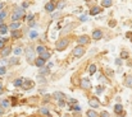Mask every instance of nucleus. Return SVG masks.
Instances as JSON below:
<instances>
[{"label":"nucleus","mask_w":132,"mask_h":117,"mask_svg":"<svg viewBox=\"0 0 132 117\" xmlns=\"http://www.w3.org/2000/svg\"><path fill=\"white\" fill-rule=\"evenodd\" d=\"M18 61H19L18 57H12V59L9 60V64H10V65H15V64H18Z\"/></svg>","instance_id":"30"},{"label":"nucleus","mask_w":132,"mask_h":117,"mask_svg":"<svg viewBox=\"0 0 132 117\" xmlns=\"http://www.w3.org/2000/svg\"><path fill=\"white\" fill-rule=\"evenodd\" d=\"M5 18H6V12L5 10L0 12V19H5Z\"/></svg>","instance_id":"36"},{"label":"nucleus","mask_w":132,"mask_h":117,"mask_svg":"<svg viewBox=\"0 0 132 117\" xmlns=\"http://www.w3.org/2000/svg\"><path fill=\"white\" fill-rule=\"evenodd\" d=\"M1 92H3V84L0 83V93H1Z\"/></svg>","instance_id":"49"},{"label":"nucleus","mask_w":132,"mask_h":117,"mask_svg":"<svg viewBox=\"0 0 132 117\" xmlns=\"http://www.w3.org/2000/svg\"><path fill=\"white\" fill-rule=\"evenodd\" d=\"M22 52H23V48H22L21 46H18V47H15V48L13 50V54H14L15 56H19Z\"/></svg>","instance_id":"18"},{"label":"nucleus","mask_w":132,"mask_h":117,"mask_svg":"<svg viewBox=\"0 0 132 117\" xmlns=\"http://www.w3.org/2000/svg\"><path fill=\"white\" fill-rule=\"evenodd\" d=\"M5 64H6V60H5V59H1V60H0V68H4Z\"/></svg>","instance_id":"38"},{"label":"nucleus","mask_w":132,"mask_h":117,"mask_svg":"<svg viewBox=\"0 0 132 117\" xmlns=\"http://www.w3.org/2000/svg\"><path fill=\"white\" fill-rule=\"evenodd\" d=\"M59 106H60V107L65 106V101H60V102H59Z\"/></svg>","instance_id":"44"},{"label":"nucleus","mask_w":132,"mask_h":117,"mask_svg":"<svg viewBox=\"0 0 132 117\" xmlns=\"http://www.w3.org/2000/svg\"><path fill=\"white\" fill-rule=\"evenodd\" d=\"M65 5H67L65 1H58V3H56V8H59V9H63Z\"/></svg>","instance_id":"29"},{"label":"nucleus","mask_w":132,"mask_h":117,"mask_svg":"<svg viewBox=\"0 0 132 117\" xmlns=\"http://www.w3.org/2000/svg\"><path fill=\"white\" fill-rule=\"evenodd\" d=\"M22 8H23V9H26V8H28V3H27V1H24V3H22Z\"/></svg>","instance_id":"40"},{"label":"nucleus","mask_w":132,"mask_h":117,"mask_svg":"<svg viewBox=\"0 0 132 117\" xmlns=\"http://www.w3.org/2000/svg\"><path fill=\"white\" fill-rule=\"evenodd\" d=\"M28 36H30V38L35 39V38H37L39 33H37V31H35V29H31V31H30V33H28Z\"/></svg>","instance_id":"20"},{"label":"nucleus","mask_w":132,"mask_h":117,"mask_svg":"<svg viewBox=\"0 0 132 117\" xmlns=\"http://www.w3.org/2000/svg\"><path fill=\"white\" fill-rule=\"evenodd\" d=\"M21 36H22V32H21L19 29L12 32V37H13V38H21Z\"/></svg>","instance_id":"22"},{"label":"nucleus","mask_w":132,"mask_h":117,"mask_svg":"<svg viewBox=\"0 0 132 117\" xmlns=\"http://www.w3.org/2000/svg\"><path fill=\"white\" fill-rule=\"evenodd\" d=\"M36 52H39L40 55H43V54L46 52V47L41 46V45H40V46H37V47H36Z\"/></svg>","instance_id":"23"},{"label":"nucleus","mask_w":132,"mask_h":117,"mask_svg":"<svg viewBox=\"0 0 132 117\" xmlns=\"http://www.w3.org/2000/svg\"><path fill=\"white\" fill-rule=\"evenodd\" d=\"M88 104H90L91 108H99V107H100V102H99V99H96V98H91V99L88 101Z\"/></svg>","instance_id":"9"},{"label":"nucleus","mask_w":132,"mask_h":117,"mask_svg":"<svg viewBox=\"0 0 132 117\" xmlns=\"http://www.w3.org/2000/svg\"><path fill=\"white\" fill-rule=\"evenodd\" d=\"M96 70H97V66H96L95 64H91V65L88 66V73H90V74H95Z\"/></svg>","instance_id":"19"},{"label":"nucleus","mask_w":132,"mask_h":117,"mask_svg":"<svg viewBox=\"0 0 132 117\" xmlns=\"http://www.w3.org/2000/svg\"><path fill=\"white\" fill-rule=\"evenodd\" d=\"M45 61L44 59H41V57H37L36 60H35V65L37 66V68H45Z\"/></svg>","instance_id":"13"},{"label":"nucleus","mask_w":132,"mask_h":117,"mask_svg":"<svg viewBox=\"0 0 132 117\" xmlns=\"http://www.w3.org/2000/svg\"><path fill=\"white\" fill-rule=\"evenodd\" d=\"M87 117H99V115H97V112H96L95 110H88Z\"/></svg>","instance_id":"24"},{"label":"nucleus","mask_w":132,"mask_h":117,"mask_svg":"<svg viewBox=\"0 0 132 117\" xmlns=\"http://www.w3.org/2000/svg\"><path fill=\"white\" fill-rule=\"evenodd\" d=\"M4 26V19H0V27Z\"/></svg>","instance_id":"48"},{"label":"nucleus","mask_w":132,"mask_h":117,"mask_svg":"<svg viewBox=\"0 0 132 117\" xmlns=\"http://www.w3.org/2000/svg\"><path fill=\"white\" fill-rule=\"evenodd\" d=\"M128 56H130V55H128L127 51H122V52H121V57H122V59H128Z\"/></svg>","instance_id":"32"},{"label":"nucleus","mask_w":132,"mask_h":117,"mask_svg":"<svg viewBox=\"0 0 132 117\" xmlns=\"http://www.w3.org/2000/svg\"><path fill=\"white\" fill-rule=\"evenodd\" d=\"M35 54H36V50H35L32 46L26 47V50H24V55H26V59H27L28 62H35V60L37 59V57H35Z\"/></svg>","instance_id":"2"},{"label":"nucleus","mask_w":132,"mask_h":117,"mask_svg":"<svg viewBox=\"0 0 132 117\" xmlns=\"http://www.w3.org/2000/svg\"><path fill=\"white\" fill-rule=\"evenodd\" d=\"M91 81H90V79L88 78H84L82 80H81V88L82 89H86V90H88V89H91Z\"/></svg>","instance_id":"6"},{"label":"nucleus","mask_w":132,"mask_h":117,"mask_svg":"<svg viewBox=\"0 0 132 117\" xmlns=\"http://www.w3.org/2000/svg\"><path fill=\"white\" fill-rule=\"evenodd\" d=\"M87 19H88V17L86 15V14H82V15L80 17V20H81V22H86Z\"/></svg>","instance_id":"35"},{"label":"nucleus","mask_w":132,"mask_h":117,"mask_svg":"<svg viewBox=\"0 0 132 117\" xmlns=\"http://www.w3.org/2000/svg\"><path fill=\"white\" fill-rule=\"evenodd\" d=\"M10 52H12V48H10V47H5V48L1 51V57H3V59H5Z\"/></svg>","instance_id":"16"},{"label":"nucleus","mask_w":132,"mask_h":117,"mask_svg":"<svg viewBox=\"0 0 132 117\" xmlns=\"http://www.w3.org/2000/svg\"><path fill=\"white\" fill-rule=\"evenodd\" d=\"M88 42H90V37H88L87 35H82V36H80V37L77 38V43H78V46L87 45Z\"/></svg>","instance_id":"5"},{"label":"nucleus","mask_w":132,"mask_h":117,"mask_svg":"<svg viewBox=\"0 0 132 117\" xmlns=\"http://www.w3.org/2000/svg\"><path fill=\"white\" fill-rule=\"evenodd\" d=\"M5 6V3H0V12H3V8Z\"/></svg>","instance_id":"46"},{"label":"nucleus","mask_w":132,"mask_h":117,"mask_svg":"<svg viewBox=\"0 0 132 117\" xmlns=\"http://www.w3.org/2000/svg\"><path fill=\"white\" fill-rule=\"evenodd\" d=\"M40 112H41L43 115H49V110H47L46 107H43V108H40Z\"/></svg>","instance_id":"33"},{"label":"nucleus","mask_w":132,"mask_h":117,"mask_svg":"<svg viewBox=\"0 0 132 117\" xmlns=\"http://www.w3.org/2000/svg\"><path fill=\"white\" fill-rule=\"evenodd\" d=\"M34 85H35V83H34L32 80H28V79H27V80H24V81H23L22 88H24V89H30V88H32Z\"/></svg>","instance_id":"11"},{"label":"nucleus","mask_w":132,"mask_h":117,"mask_svg":"<svg viewBox=\"0 0 132 117\" xmlns=\"http://www.w3.org/2000/svg\"><path fill=\"white\" fill-rule=\"evenodd\" d=\"M101 12V8H99V6H92L91 9H90V14L91 15H96V14H99Z\"/></svg>","instance_id":"15"},{"label":"nucleus","mask_w":132,"mask_h":117,"mask_svg":"<svg viewBox=\"0 0 132 117\" xmlns=\"http://www.w3.org/2000/svg\"><path fill=\"white\" fill-rule=\"evenodd\" d=\"M53 97H54V99H56L58 102H60V101H65V94L62 93V92H54Z\"/></svg>","instance_id":"8"},{"label":"nucleus","mask_w":132,"mask_h":117,"mask_svg":"<svg viewBox=\"0 0 132 117\" xmlns=\"http://www.w3.org/2000/svg\"><path fill=\"white\" fill-rule=\"evenodd\" d=\"M40 57H41V59H44L45 61H46V60H49V59H50V54H49V52L46 51L45 54H43V55H40Z\"/></svg>","instance_id":"31"},{"label":"nucleus","mask_w":132,"mask_h":117,"mask_svg":"<svg viewBox=\"0 0 132 117\" xmlns=\"http://www.w3.org/2000/svg\"><path fill=\"white\" fill-rule=\"evenodd\" d=\"M26 17H27V19H28V20H31V22H32V19H34V15H32V14H28V15H26Z\"/></svg>","instance_id":"41"},{"label":"nucleus","mask_w":132,"mask_h":117,"mask_svg":"<svg viewBox=\"0 0 132 117\" xmlns=\"http://www.w3.org/2000/svg\"><path fill=\"white\" fill-rule=\"evenodd\" d=\"M23 81H24V80L22 78H18L13 81V84H14V87H22V85H23Z\"/></svg>","instance_id":"17"},{"label":"nucleus","mask_w":132,"mask_h":117,"mask_svg":"<svg viewBox=\"0 0 132 117\" xmlns=\"http://www.w3.org/2000/svg\"><path fill=\"white\" fill-rule=\"evenodd\" d=\"M114 112L117 113V115H125V112H123V106L121 104V103H117L116 106H114Z\"/></svg>","instance_id":"10"},{"label":"nucleus","mask_w":132,"mask_h":117,"mask_svg":"<svg viewBox=\"0 0 132 117\" xmlns=\"http://www.w3.org/2000/svg\"><path fill=\"white\" fill-rule=\"evenodd\" d=\"M116 64H117V65H121V64H122V60H121V59H117V60H116Z\"/></svg>","instance_id":"43"},{"label":"nucleus","mask_w":132,"mask_h":117,"mask_svg":"<svg viewBox=\"0 0 132 117\" xmlns=\"http://www.w3.org/2000/svg\"><path fill=\"white\" fill-rule=\"evenodd\" d=\"M101 37H103V32H101L100 29H94V32H92V38L100 39Z\"/></svg>","instance_id":"12"},{"label":"nucleus","mask_w":132,"mask_h":117,"mask_svg":"<svg viewBox=\"0 0 132 117\" xmlns=\"http://www.w3.org/2000/svg\"><path fill=\"white\" fill-rule=\"evenodd\" d=\"M72 110H76V111H81V107H80V106H73V107H72Z\"/></svg>","instance_id":"42"},{"label":"nucleus","mask_w":132,"mask_h":117,"mask_svg":"<svg viewBox=\"0 0 132 117\" xmlns=\"http://www.w3.org/2000/svg\"><path fill=\"white\" fill-rule=\"evenodd\" d=\"M4 112H5V110H4V108L0 106V116H1V115H4Z\"/></svg>","instance_id":"45"},{"label":"nucleus","mask_w":132,"mask_h":117,"mask_svg":"<svg viewBox=\"0 0 132 117\" xmlns=\"http://www.w3.org/2000/svg\"><path fill=\"white\" fill-rule=\"evenodd\" d=\"M55 8H56V3H53V1H47V3L45 4V10H46V12H49V13L54 12V10H55Z\"/></svg>","instance_id":"7"},{"label":"nucleus","mask_w":132,"mask_h":117,"mask_svg":"<svg viewBox=\"0 0 132 117\" xmlns=\"http://www.w3.org/2000/svg\"><path fill=\"white\" fill-rule=\"evenodd\" d=\"M6 41H8V38H3V37L0 38V50H1V51L5 48V47H4V45H5V42H6Z\"/></svg>","instance_id":"28"},{"label":"nucleus","mask_w":132,"mask_h":117,"mask_svg":"<svg viewBox=\"0 0 132 117\" xmlns=\"http://www.w3.org/2000/svg\"><path fill=\"white\" fill-rule=\"evenodd\" d=\"M6 73V69L5 68H0V75H4Z\"/></svg>","instance_id":"39"},{"label":"nucleus","mask_w":132,"mask_h":117,"mask_svg":"<svg viewBox=\"0 0 132 117\" xmlns=\"http://www.w3.org/2000/svg\"><path fill=\"white\" fill-rule=\"evenodd\" d=\"M19 27H21V23L19 22H12V24L9 26V29L13 32V31H18Z\"/></svg>","instance_id":"14"},{"label":"nucleus","mask_w":132,"mask_h":117,"mask_svg":"<svg viewBox=\"0 0 132 117\" xmlns=\"http://www.w3.org/2000/svg\"><path fill=\"white\" fill-rule=\"evenodd\" d=\"M84 54H85V47H84V46H76V47L73 48V56H75V57L80 59V57L84 56Z\"/></svg>","instance_id":"4"},{"label":"nucleus","mask_w":132,"mask_h":117,"mask_svg":"<svg viewBox=\"0 0 132 117\" xmlns=\"http://www.w3.org/2000/svg\"><path fill=\"white\" fill-rule=\"evenodd\" d=\"M103 92V88L101 87H97V93H101Z\"/></svg>","instance_id":"47"},{"label":"nucleus","mask_w":132,"mask_h":117,"mask_svg":"<svg viewBox=\"0 0 132 117\" xmlns=\"http://www.w3.org/2000/svg\"><path fill=\"white\" fill-rule=\"evenodd\" d=\"M99 117H110V115H109V112H106V111H103V112L99 115Z\"/></svg>","instance_id":"34"},{"label":"nucleus","mask_w":132,"mask_h":117,"mask_svg":"<svg viewBox=\"0 0 132 117\" xmlns=\"http://www.w3.org/2000/svg\"><path fill=\"white\" fill-rule=\"evenodd\" d=\"M101 5L105 6V8H109V6L113 5V1H112V0H103V1H101Z\"/></svg>","instance_id":"21"},{"label":"nucleus","mask_w":132,"mask_h":117,"mask_svg":"<svg viewBox=\"0 0 132 117\" xmlns=\"http://www.w3.org/2000/svg\"><path fill=\"white\" fill-rule=\"evenodd\" d=\"M125 84H126L127 87H130V88H131V87H132V75H128V77L126 78V80H125Z\"/></svg>","instance_id":"26"},{"label":"nucleus","mask_w":132,"mask_h":117,"mask_svg":"<svg viewBox=\"0 0 132 117\" xmlns=\"http://www.w3.org/2000/svg\"><path fill=\"white\" fill-rule=\"evenodd\" d=\"M47 73H49V69H47L46 66H45V69H41V70H40V74H47Z\"/></svg>","instance_id":"37"},{"label":"nucleus","mask_w":132,"mask_h":117,"mask_svg":"<svg viewBox=\"0 0 132 117\" xmlns=\"http://www.w3.org/2000/svg\"><path fill=\"white\" fill-rule=\"evenodd\" d=\"M68 45H69V41L67 38H62L59 39L58 42H56V45H55V47H56V50L58 51H63V50H65L67 47H68Z\"/></svg>","instance_id":"3"},{"label":"nucleus","mask_w":132,"mask_h":117,"mask_svg":"<svg viewBox=\"0 0 132 117\" xmlns=\"http://www.w3.org/2000/svg\"><path fill=\"white\" fill-rule=\"evenodd\" d=\"M9 106H10V102H9L8 99H3V101H1V107H3V108H8Z\"/></svg>","instance_id":"27"},{"label":"nucleus","mask_w":132,"mask_h":117,"mask_svg":"<svg viewBox=\"0 0 132 117\" xmlns=\"http://www.w3.org/2000/svg\"><path fill=\"white\" fill-rule=\"evenodd\" d=\"M8 29H9V26H6V24L1 26V27H0V35H5V33L8 32Z\"/></svg>","instance_id":"25"},{"label":"nucleus","mask_w":132,"mask_h":117,"mask_svg":"<svg viewBox=\"0 0 132 117\" xmlns=\"http://www.w3.org/2000/svg\"><path fill=\"white\" fill-rule=\"evenodd\" d=\"M24 17V9L21 6H15L12 13V22H19V19H23Z\"/></svg>","instance_id":"1"}]
</instances>
